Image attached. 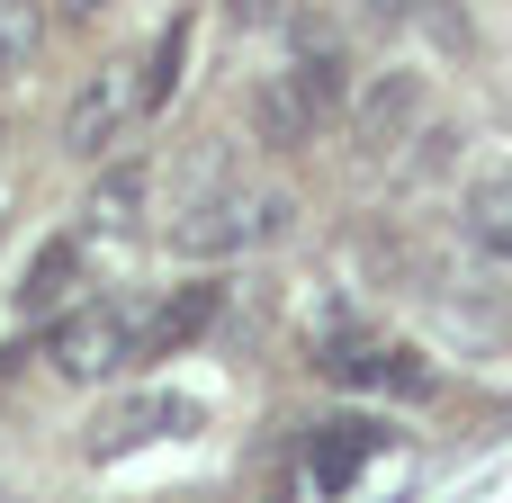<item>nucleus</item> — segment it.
<instances>
[{
    "mask_svg": "<svg viewBox=\"0 0 512 503\" xmlns=\"http://www.w3.org/2000/svg\"><path fill=\"white\" fill-rule=\"evenodd\" d=\"M288 216H297V207H288V189H261V180H243V171H234V162L207 144V153H198V171H180L171 252H180V261H234V252L270 243Z\"/></svg>",
    "mask_w": 512,
    "mask_h": 503,
    "instance_id": "f257e3e1",
    "label": "nucleus"
},
{
    "mask_svg": "<svg viewBox=\"0 0 512 503\" xmlns=\"http://www.w3.org/2000/svg\"><path fill=\"white\" fill-rule=\"evenodd\" d=\"M45 360H54L63 387H117V378H135V369L153 360V342H144V315H135V306H117V297H81V306L54 315Z\"/></svg>",
    "mask_w": 512,
    "mask_h": 503,
    "instance_id": "f03ea898",
    "label": "nucleus"
},
{
    "mask_svg": "<svg viewBox=\"0 0 512 503\" xmlns=\"http://www.w3.org/2000/svg\"><path fill=\"white\" fill-rule=\"evenodd\" d=\"M144 117H153V108H144V63H99V72L72 90V108H63V153H72V162H108Z\"/></svg>",
    "mask_w": 512,
    "mask_h": 503,
    "instance_id": "7ed1b4c3",
    "label": "nucleus"
},
{
    "mask_svg": "<svg viewBox=\"0 0 512 503\" xmlns=\"http://www.w3.org/2000/svg\"><path fill=\"white\" fill-rule=\"evenodd\" d=\"M432 126V81L414 72V63H396V72H369L360 90H351V135H360V153H405L414 135Z\"/></svg>",
    "mask_w": 512,
    "mask_h": 503,
    "instance_id": "20e7f679",
    "label": "nucleus"
},
{
    "mask_svg": "<svg viewBox=\"0 0 512 503\" xmlns=\"http://www.w3.org/2000/svg\"><path fill=\"white\" fill-rule=\"evenodd\" d=\"M243 126H252V144H261V153H306V144L333 126V108H324V99L279 63V72H261V81L243 90Z\"/></svg>",
    "mask_w": 512,
    "mask_h": 503,
    "instance_id": "39448f33",
    "label": "nucleus"
},
{
    "mask_svg": "<svg viewBox=\"0 0 512 503\" xmlns=\"http://www.w3.org/2000/svg\"><path fill=\"white\" fill-rule=\"evenodd\" d=\"M171 432H198V405L171 396V387H135V396H117V405L99 414L90 459H126V450H153V441H171Z\"/></svg>",
    "mask_w": 512,
    "mask_h": 503,
    "instance_id": "423d86ee",
    "label": "nucleus"
},
{
    "mask_svg": "<svg viewBox=\"0 0 512 503\" xmlns=\"http://www.w3.org/2000/svg\"><path fill=\"white\" fill-rule=\"evenodd\" d=\"M387 441H396V432H387L378 414H324V423L306 432V477H315L324 495H351V486H360V468H369Z\"/></svg>",
    "mask_w": 512,
    "mask_h": 503,
    "instance_id": "0eeeda50",
    "label": "nucleus"
},
{
    "mask_svg": "<svg viewBox=\"0 0 512 503\" xmlns=\"http://www.w3.org/2000/svg\"><path fill=\"white\" fill-rule=\"evenodd\" d=\"M81 261H90V243H81V234H45V243L27 252V270H18L9 306H18L27 324H45V315L81 306Z\"/></svg>",
    "mask_w": 512,
    "mask_h": 503,
    "instance_id": "6e6552de",
    "label": "nucleus"
},
{
    "mask_svg": "<svg viewBox=\"0 0 512 503\" xmlns=\"http://www.w3.org/2000/svg\"><path fill=\"white\" fill-rule=\"evenodd\" d=\"M333 387H378V396H423L432 387V369H414V351H396V342H324V360H315Z\"/></svg>",
    "mask_w": 512,
    "mask_h": 503,
    "instance_id": "1a4fd4ad",
    "label": "nucleus"
},
{
    "mask_svg": "<svg viewBox=\"0 0 512 503\" xmlns=\"http://www.w3.org/2000/svg\"><path fill=\"white\" fill-rule=\"evenodd\" d=\"M144 207H153V162H117V171H99L90 198H81V243H126V234L144 225Z\"/></svg>",
    "mask_w": 512,
    "mask_h": 503,
    "instance_id": "9d476101",
    "label": "nucleus"
},
{
    "mask_svg": "<svg viewBox=\"0 0 512 503\" xmlns=\"http://www.w3.org/2000/svg\"><path fill=\"white\" fill-rule=\"evenodd\" d=\"M288 72L324 99V108H342L351 99V54H342V36L324 27V18H297V45H288Z\"/></svg>",
    "mask_w": 512,
    "mask_h": 503,
    "instance_id": "9b49d317",
    "label": "nucleus"
},
{
    "mask_svg": "<svg viewBox=\"0 0 512 503\" xmlns=\"http://www.w3.org/2000/svg\"><path fill=\"white\" fill-rule=\"evenodd\" d=\"M207 324H216V288H207V279H180V288L144 315V342H153V360H162V351H180V342L207 333Z\"/></svg>",
    "mask_w": 512,
    "mask_h": 503,
    "instance_id": "f8f14e48",
    "label": "nucleus"
},
{
    "mask_svg": "<svg viewBox=\"0 0 512 503\" xmlns=\"http://www.w3.org/2000/svg\"><path fill=\"white\" fill-rule=\"evenodd\" d=\"M468 225H477V234H504L512 225V153L504 144L468 162Z\"/></svg>",
    "mask_w": 512,
    "mask_h": 503,
    "instance_id": "ddd939ff",
    "label": "nucleus"
},
{
    "mask_svg": "<svg viewBox=\"0 0 512 503\" xmlns=\"http://www.w3.org/2000/svg\"><path fill=\"white\" fill-rule=\"evenodd\" d=\"M45 54V9L36 0H0V81H18Z\"/></svg>",
    "mask_w": 512,
    "mask_h": 503,
    "instance_id": "4468645a",
    "label": "nucleus"
},
{
    "mask_svg": "<svg viewBox=\"0 0 512 503\" xmlns=\"http://www.w3.org/2000/svg\"><path fill=\"white\" fill-rule=\"evenodd\" d=\"M180 63H189V18H162V36H153V54H144V108H162V99L180 90Z\"/></svg>",
    "mask_w": 512,
    "mask_h": 503,
    "instance_id": "2eb2a0df",
    "label": "nucleus"
},
{
    "mask_svg": "<svg viewBox=\"0 0 512 503\" xmlns=\"http://www.w3.org/2000/svg\"><path fill=\"white\" fill-rule=\"evenodd\" d=\"M225 18L234 27H270V18H288V0H225Z\"/></svg>",
    "mask_w": 512,
    "mask_h": 503,
    "instance_id": "dca6fc26",
    "label": "nucleus"
},
{
    "mask_svg": "<svg viewBox=\"0 0 512 503\" xmlns=\"http://www.w3.org/2000/svg\"><path fill=\"white\" fill-rule=\"evenodd\" d=\"M117 0H54V18H72V27H90V18H108Z\"/></svg>",
    "mask_w": 512,
    "mask_h": 503,
    "instance_id": "f3484780",
    "label": "nucleus"
},
{
    "mask_svg": "<svg viewBox=\"0 0 512 503\" xmlns=\"http://www.w3.org/2000/svg\"><path fill=\"white\" fill-rule=\"evenodd\" d=\"M486 243H495V252H504V261H512V225H504V234H486Z\"/></svg>",
    "mask_w": 512,
    "mask_h": 503,
    "instance_id": "a211bd4d",
    "label": "nucleus"
},
{
    "mask_svg": "<svg viewBox=\"0 0 512 503\" xmlns=\"http://www.w3.org/2000/svg\"><path fill=\"white\" fill-rule=\"evenodd\" d=\"M0 144H9V117H0Z\"/></svg>",
    "mask_w": 512,
    "mask_h": 503,
    "instance_id": "6ab92c4d",
    "label": "nucleus"
}]
</instances>
